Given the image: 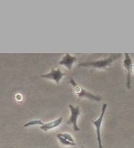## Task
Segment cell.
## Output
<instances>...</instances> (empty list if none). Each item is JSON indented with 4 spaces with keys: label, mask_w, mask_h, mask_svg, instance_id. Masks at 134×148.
<instances>
[{
    "label": "cell",
    "mask_w": 134,
    "mask_h": 148,
    "mask_svg": "<svg viewBox=\"0 0 134 148\" xmlns=\"http://www.w3.org/2000/svg\"><path fill=\"white\" fill-rule=\"evenodd\" d=\"M119 58V55L113 54L107 58L101 59V60H97V61H91V62H85V63H81L79 64V67H89V68H94V69H105L109 67L111 63L116 60L117 58Z\"/></svg>",
    "instance_id": "6da1fadb"
},
{
    "label": "cell",
    "mask_w": 134,
    "mask_h": 148,
    "mask_svg": "<svg viewBox=\"0 0 134 148\" xmlns=\"http://www.w3.org/2000/svg\"><path fill=\"white\" fill-rule=\"evenodd\" d=\"M69 83L72 86L73 91H74L75 94H76L79 98H80V99L85 98V99H88L92 100V101H95V102H100V101L102 100L101 97L96 96V95L91 93L90 92H87L85 89H84V88L81 87L79 85H78V84L76 83V81H75L73 79H71L70 81H69Z\"/></svg>",
    "instance_id": "7a4b0ae2"
},
{
    "label": "cell",
    "mask_w": 134,
    "mask_h": 148,
    "mask_svg": "<svg viewBox=\"0 0 134 148\" xmlns=\"http://www.w3.org/2000/svg\"><path fill=\"white\" fill-rule=\"evenodd\" d=\"M123 66L126 71V87L127 89L131 88V76L132 71H134V65L132 63V59L128 53L124 54V58L123 61Z\"/></svg>",
    "instance_id": "3957f363"
},
{
    "label": "cell",
    "mask_w": 134,
    "mask_h": 148,
    "mask_svg": "<svg viewBox=\"0 0 134 148\" xmlns=\"http://www.w3.org/2000/svg\"><path fill=\"white\" fill-rule=\"evenodd\" d=\"M107 104H104L102 106V110H101V113L98 117V119L96 120H92V124L95 126L96 128V132H97V139H98V145L99 148H102V139H101V126H102V123L104 120V116L105 113V111L107 109Z\"/></svg>",
    "instance_id": "277c9868"
},
{
    "label": "cell",
    "mask_w": 134,
    "mask_h": 148,
    "mask_svg": "<svg viewBox=\"0 0 134 148\" xmlns=\"http://www.w3.org/2000/svg\"><path fill=\"white\" fill-rule=\"evenodd\" d=\"M69 109L71 111V116L69 118V120L67 121V124L72 125L73 130L78 132V131H79V127L78 126V119L81 113L80 107L79 106H73L72 105H69Z\"/></svg>",
    "instance_id": "5b68a950"
},
{
    "label": "cell",
    "mask_w": 134,
    "mask_h": 148,
    "mask_svg": "<svg viewBox=\"0 0 134 148\" xmlns=\"http://www.w3.org/2000/svg\"><path fill=\"white\" fill-rule=\"evenodd\" d=\"M65 76V73H64L60 68H52L51 71L49 73L46 74H42L40 76L43 79H51L54 82H56V84L59 85L61 79Z\"/></svg>",
    "instance_id": "8992f818"
},
{
    "label": "cell",
    "mask_w": 134,
    "mask_h": 148,
    "mask_svg": "<svg viewBox=\"0 0 134 148\" xmlns=\"http://www.w3.org/2000/svg\"><path fill=\"white\" fill-rule=\"evenodd\" d=\"M77 60H78L77 57L72 56V55H71L70 53H66V54L62 58V59L59 61L58 64H59L60 65L65 66L69 71H71L72 68L73 64H74Z\"/></svg>",
    "instance_id": "52a82bcc"
},
{
    "label": "cell",
    "mask_w": 134,
    "mask_h": 148,
    "mask_svg": "<svg viewBox=\"0 0 134 148\" xmlns=\"http://www.w3.org/2000/svg\"><path fill=\"white\" fill-rule=\"evenodd\" d=\"M63 122V118L62 117H59L58 119H55V120H52V121H50L48 123H45L44 125L40 126V129L42 131H44V132H47V131H50V130H52L57 126H59Z\"/></svg>",
    "instance_id": "ba28073f"
},
{
    "label": "cell",
    "mask_w": 134,
    "mask_h": 148,
    "mask_svg": "<svg viewBox=\"0 0 134 148\" xmlns=\"http://www.w3.org/2000/svg\"><path fill=\"white\" fill-rule=\"evenodd\" d=\"M56 137H57V139L60 141V143L63 144L64 145H70V146H75V145H76V143H73V142H71V141H69V140H67V139L62 138L61 136H59L58 134H57Z\"/></svg>",
    "instance_id": "9c48e42d"
},
{
    "label": "cell",
    "mask_w": 134,
    "mask_h": 148,
    "mask_svg": "<svg viewBox=\"0 0 134 148\" xmlns=\"http://www.w3.org/2000/svg\"><path fill=\"white\" fill-rule=\"evenodd\" d=\"M44 125V123H43L42 120L35 119V120H31V121H29V122L25 123L24 125V127H28V126H31V125H40V126H42Z\"/></svg>",
    "instance_id": "30bf717a"
},
{
    "label": "cell",
    "mask_w": 134,
    "mask_h": 148,
    "mask_svg": "<svg viewBox=\"0 0 134 148\" xmlns=\"http://www.w3.org/2000/svg\"><path fill=\"white\" fill-rule=\"evenodd\" d=\"M58 135H59V136H61L62 138H64L67 139V140H69V141H71V142L75 143L74 138H72V136L71 134H69V133H58Z\"/></svg>",
    "instance_id": "8fae6325"
}]
</instances>
